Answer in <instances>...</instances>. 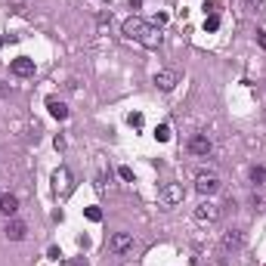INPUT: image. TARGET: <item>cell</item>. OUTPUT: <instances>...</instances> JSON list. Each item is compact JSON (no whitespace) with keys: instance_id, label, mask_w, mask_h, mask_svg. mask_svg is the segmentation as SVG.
<instances>
[{"instance_id":"obj_9","label":"cell","mask_w":266,"mask_h":266,"mask_svg":"<svg viewBox=\"0 0 266 266\" xmlns=\"http://www.w3.org/2000/svg\"><path fill=\"white\" fill-rule=\"evenodd\" d=\"M9 72H13L16 77H31V75H34V59H28V56H19V59L9 62Z\"/></svg>"},{"instance_id":"obj_20","label":"cell","mask_w":266,"mask_h":266,"mask_svg":"<svg viewBox=\"0 0 266 266\" xmlns=\"http://www.w3.org/2000/svg\"><path fill=\"white\" fill-rule=\"evenodd\" d=\"M257 40H260V47L266 50V31H257Z\"/></svg>"},{"instance_id":"obj_23","label":"cell","mask_w":266,"mask_h":266,"mask_svg":"<svg viewBox=\"0 0 266 266\" xmlns=\"http://www.w3.org/2000/svg\"><path fill=\"white\" fill-rule=\"evenodd\" d=\"M3 43H6V38H0V47H3Z\"/></svg>"},{"instance_id":"obj_8","label":"cell","mask_w":266,"mask_h":266,"mask_svg":"<svg viewBox=\"0 0 266 266\" xmlns=\"http://www.w3.org/2000/svg\"><path fill=\"white\" fill-rule=\"evenodd\" d=\"M183 195H186V192H183L180 183H167V186L161 189V201H164L167 207H173V204H180V201H183Z\"/></svg>"},{"instance_id":"obj_2","label":"cell","mask_w":266,"mask_h":266,"mask_svg":"<svg viewBox=\"0 0 266 266\" xmlns=\"http://www.w3.org/2000/svg\"><path fill=\"white\" fill-rule=\"evenodd\" d=\"M195 189H198V195H204V198H214L220 192V177L217 173H198V177H195Z\"/></svg>"},{"instance_id":"obj_19","label":"cell","mask_w":266,"mask_h":266,"mask_svg":"<svg viewBox=\"0 0 266 266\" xmlns=\"http://www.w3.org/2000/svg\"><path fill=\"white\" fill-rule=\"evenodd\" d=\"M118 173H121V180H127V183H130V180H133V170H130V167H121Z\"/></svg>"},{"instance_id":"obj_6","label":"cell","mask_w":266,"mask_h":266,"mask_svg":"<svg viewBox=\"0 0 266 266\" xmlns=\"http://www.w3.org/2000/svg\"><path fill=\"white\" fill-rule=\"evenodd\" d=\"M180 84V75L173 72V68H161V72H155V87L164 90V93H170L173 87Z\"/></svg>"},{"instance_id":"obj_5","label":"cell","mask_w":266,"mask_h":266,"mask_svg":"<svg viewBox=\"0 0 266 266\" xmlns=\"http://www.w3.org/2000/svg\"><path fill=\"white\" fill-rule=\"evenodd\" d=\"M109 251H112V254L133 251V235H130V232H114V235H109Z\"/></svg>"},{"instance_id":"obj_22","label":"cell","mask_w":266,"mask_h":266,"mask_svg":"<svg viewBox=\"0 0 266 266\" xmlns=\"http://www.w3.org/2000/svg\"><path fill=\"white\" fill-rule=\"evenodd\" d=\"M140 3H143V0H130V6H133V9H136V6H140Z\"/></svg>"},{"instance_id":"obj_3","label":"cell","mask_w":266,"mask_h":266,"mask_svg":"<svg viewBox=\"0 0 266 266\" xmlns=\"http://www.w3.org/2000/svg\"><path fill=\"white\" fill-rule=\"evenodd\" d=\"M195 220H198V223H217L220 220V204L214 198H204L198 207H195Z\"/></svg>"},{"instance_id":"obj_1","label":"cell","mask_w":266,"mask_h":266,"mask_svg":"<svg viewBox=\"0 0 266 266\" xmlns=\"http://www.w3.org/2000/svg\"><path fill=\"white\" fill-rule=\"evenodd\" d=\"M121 31H124V38H130V40H136V43H143V47H149V50H155L158 43H161V31H158V25H149V22L140 19V16L124 19Z\"/></svg>"},{"instance_id":"obj_13","label":"cell","mask_w":266,"mask_h":266,"mask_svg":"<svg viewBox=\"0 0 266 266\" xmlns=\"http://www.w3.org/2000/svg\"><path fill=\"white\" fill-rule=\"evenodd\" d=\"M47 109H50V114H53V118H59V121H65L68 118V109H65V102H59V99H47Z\"/></svg>"},{"instance_id":"obj_10","label":"cell","mask_w":266,"mask_h":266,"mask_svg":"<svg viewBox=\"0 0 266 266\" xmlns=\"http://www.w3.org/2000/svg\"><path fill=\"white\" fill-rule=\"evenodd\" d=\"M3 232H6V238H9V241H22V238H25V232H28V229H25V223H22V220H9Z\"/></svg>"},{"instance_id":"obj_14","label":"cell","mask_w":266,"mask_h":266,"mask_svg":"<svg viewBox=\"0 0 266 266\" xmlns=\"http://www.w3.org/2000/svg\"><path fill=\"white\" fill-rule=\"evenodd\" d=\"M155 140H158V143H167V140H170V127H167V124H158V127H155Z\"/></svg>"},{"instance_id":"obj_4","label":"cell","mask_w":266,"mask_h":266,"mask_svg":"<svg viewBox=\"0 0 266 266\" xmlns=\"http://www.w3.org/2000/svg\"><path fill=\"white\" fill-rule=\"evenodd\" d=\"M53 192L56 195H68L72 192V170L68 167H56L53 170Z\"/></svg>"},{"instance_id":"obj_7","label":"cell","mask_w":266,"mask_h":266,"mask_svg":"<svg viewBox=\"0 0 266 266\" xmlns=\"http://www.w3.org/2000/svg\"><path fill=\"white\" fill-rule=\"evenodd\" d=\"M211 136H207V133H198V136H192V140H189V152L192 155H198V158H207V155H211Z\"/></svg>"},{"instance_id":"obj_16","label":"cell","mask_w":266,"mask_h":266,"mask_svg":"<svg viewBox=\"0 0 266 266\" xmlns=\"http://www.w3.org/2000/svg\"><path fill=\"white\" fill-rule=\"evenodd\" d=\"M127 124L140 130V127H143V114H140V112H130V114H127Z\"/></svg>"},{"instance_id":"obj_15","label":"cell","mask_w":266,"mask_h":266,"mask_svg":"<svg viewBox=\"0 0 266 266\" xmlns=\"http://www.w3.org/2000/svg\"><path fill=\"white\" fill-rule=\"evenodd\" d=\"M220 28V16L211 13V16H204V31H217Z\"/></svg>"},{"instance_id":"obj_18","label":"cell","mask_w":266,"mask_h":266,"mask_svg":"<svg viewBox=\"0 0 266 266\" xmlns=\"http://www.w3.org/2000/svg\"><path fill=\"white\" fill-rule=\"evenodd\" d=\"M87 220H93V223H99V220H102V211H99V207H87Z\"/></svg>"},{"instance_id":"obj_11","label":"cell","mask_w":266,"mask_h":266,"mask_svg":"<svg viewBox=\"0 0 266 266\" xmlns=\"http://www.w3.org/2000/svg\"><path fill=\"white\" fill-rule=\"evenodd\" d=\"M241 245H245V235H241L238 229H232V232L223 235V248H226V251H238Z\"/></svg>"},{"instance_id":"obj_21","label":"cell","mask_w":266,"mask_h":266,"mask_svg":"<svg viewBox=\"0 0 266 266\" xmlns=\"http://www.w3.org/2000/svg\"><path fill=\"white\" fill-rule=\"evenodd\" d=\"M248 3H251V6H260V3H263V0H248Z\"/></svg>"},{"instance_id":"obj_12","label":"cell","mask_w":266,"mask_h":266,"mask_svg":"<svg viewBox=\"0 0 266 266\" xmlns=\"http://www.w3.org/2000/svg\"><path fill=\"white\" fill-rule=\"evenodd\" d=\"M0 211H3L6 217H13L19 211V198L16 195H0Z\"/></svg>"},{"instance_id":"obj_17","label":"cell","mask_w":266,"mask_h":266,"mask_svg":"<svg viewBox=\"0 0 266 266\" xmlns=\"http://www.w3.org/2000/svg\"><path fill=\"white\" fill-rule=\"evenodd\" d=\"M251 180H254V183H257V186H260V183L266 180V167H254V170H251Z\"/></svg>"}]
</instances>
